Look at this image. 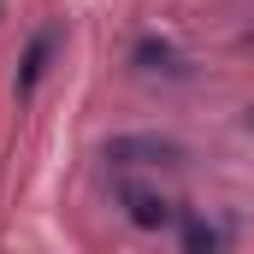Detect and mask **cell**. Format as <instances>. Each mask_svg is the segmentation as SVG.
I'll use <instances>...</instances> for the list:
<instances>
[{
  "label": "cell",
  "instance_id": "obj_2",
  "mask_svg": "<svg viewBox=\"0 0 254 254\" xmlns=\"http://www.w3.org/2000/svg\"><path fill=\"white\" fill-rule=\"evenodd\" d=\"M107 154H113V160H136V154H142V160H178L184 148H178V142H160V136H119Z\"/></svg>",
  "mask_w": 254,
  "mask_h": 254
},
{
  "label": "cell",
  "instance_id": "obj_1",
  "mask_svg": "<svg viewBox=\"0 0 254 254\" xmlns=\"http://www.w3.org/2000/svg\"><path fill=\"white\" fill-rule=\"evenodd\" d=\"M125 207L136 225H148V231H160V225H172V201L154 190H136V184H125Z\"/></svg>",
  "mask_w": 254,
  "mask_h": 254
},
{
  "label": "cell",
  "instance_id": "obj_3",
  "mask_svg": "<svg viewBox=\"0 0 254 254\" xmlns=\"http://www.w3.org/2000/svg\"><path fill=\"white\" fill-rule=\"evenodd\" d=\"M48 48H54V36H36V48H30V60H24V77H18V89H36V77H42V60H48Z\"/></svg>",
  "mask_w": 254,
  "mask_h": 254
}]
</instances>
